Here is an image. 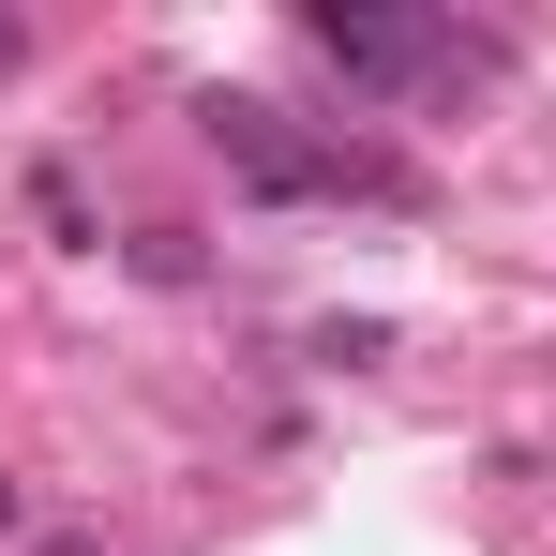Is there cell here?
Wrapping results in <instances>:
<instances>
[{
    "mask_svg": "<svg viewBox=\"0 0 556 556\" xmlns=\"http://www.w3.org/2000/svg\"><path fill=\"white\" fill-rule=\"evenodd\" d=\"M301 46L331 61V76H362V91H421V76H511V46H481L452 15H376V0H316L301 15Z\"/></svg>",
    "mask_w": 556,
    "mask_h": 556,
    "instance_id": "obj_1",
    "label": "cell"
},
{
    "mask_svg": "<svg viewBox=\"0 0 556 556\" xmlns=\"http://www.w3.org/2000/svg\"><path fill=\"white\" fill-rule=\"evenodd\" d=\"M195 121H211V151H226V166H241L256 195H346V136H286V105L211 91Z\"/></svg>",
    "mask_w": 556,
    "mask_h": 556,
    "instance_id": "obj_2",
    "label": "cell"
},
{
    "mask_svg": "<svg viewBox=\"0 0 556 556\" xmlns=\"http://www.w3.org/2000/svg\"><path fill=\"white\" fill-rule=\"evenodd\" d=\"M15 61H30V30H15V15H0V76H15Z\"/></svg>",
    "mask_w": 556,
    "mask_h": 556,
    "instance_id": "obj_3",
    "label": "cell"
},
{
    "mask_svg": "<svg viewBox=\"0 0 556 556\" xmlns=\"http://www.w3.org/2000/svg\"><path fill=\"white\" fill-rule=\"evenodd\" d=\"M30 556H91V542H30Z\"/></svg>",
    "mask_w": 556,
    "mask_h": 556,
    "instance_id": "obj_4",
    "label": "cell"
}]
</instances>
